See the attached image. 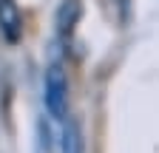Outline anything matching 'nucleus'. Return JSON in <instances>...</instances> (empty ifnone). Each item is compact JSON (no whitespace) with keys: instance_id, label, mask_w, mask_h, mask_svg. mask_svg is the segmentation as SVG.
Segmentation results:
<instances>
[{"instance_id":"nucleus-1","label":"nucleus","mask_w":159,"mask_h":153,"mask_svg":"<svg viewBox=\"0 0 159 153\" xmlns=\"http://www.w3.org/2000/svg\"><path fill=\"white\" fill-rule=\"evenodd\" d=\"M43 102L46 111L57 122H66L68 116V76L60 63H51L43 76Z\"/></svg>"},{"instance_id":"nucleus-2","label":"nucleus","mask_w":159,"mask_h":153,"mask_svg":"<svg viewBox=\"0 0 159 153\" xmlns=\"http://www.w3.org/2000/svg\"><path fill=\"white\" fill-rule=\"evenodd\" d=\"M0 34L9 43H17L23 37V14L14 0H0Z\"/></svg>"},{"instance_id":"nucleus-3","label":"nucleus","mask_w":159,"mask_h":153,"mask_svg":"<svg viewBox=\"0 0 159 153\" xmlns=\"http://www.w3.org/2000/svg\"><path fill=\"white\" fill-rule=\"evenodd\" d=\"M80 17H83V0H63V3L57 6L54 26H57V31L63 34V37H68V34L77 28Z\"/></svg>"},{"instance_id":"nucleus-4","label":"nucleus","mask_w":159,"mask_h":153,"mask_svg":"<svg viewBox=\"0 0 159 153\" xmlns=\"http://www.w3.org/2000/svg\"><path fill=\"white\" fill-rule=\"evenodd\" d=\"M63 153H85V139H83V128L80 122L68 119L63 128Z\"/></svg>"}]
</instances>
